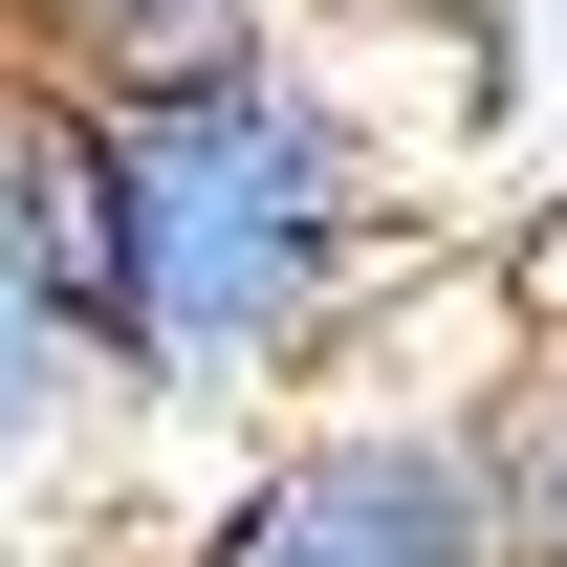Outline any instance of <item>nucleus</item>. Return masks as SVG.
<instances>
[{
    "label": "nucleus",
    "instance_id": "nucleus-1",
    "mask_svg": "<svg viewBox=\"0 0 567 567\" xmlns=\"http://www.w3.org/2000/svg\"><path fill=\"white\" fill-rule=\"evenodd\" d=\"M436 262L371 87L284 22L153 110H44V306L110 415H284L371 306Z\"/></svg>",
    "mask_w": 567,
    "mask_h": 567
},
{
    "label": "nucleus",
    "instance_id": "nucleus-2",
    "mask_svg": "<svg viewBox=\"0 0 567 567\" xmlns=\"http://www.w3.org/2000/svg\"><path fill=\"white\" fill-rule=\"evenodd\" d=\"M153 567H502L481 393H284V415H240Z\"/></svg>",
    "mask_w": 567,
    "mask_h": 567
},
{
    "label": "nucleus",
    "instance_id": "nucleus-3",
    "mask_svg": "<svg viewBox=\"0 0 567 567\" xmlns=\"http://www.w3.org/2000/svg\"><path fill=\"white\" fill-rule=\"evenodd\" d=\"M87 436H110V393H87L66 306H44V87H0V502L66 481Z\"/></svg>",
    "mask_w": 567,
    "mask_h": 567
},
{
    "label": "nucleus",
    "instance_id": "nucleus-4",
    "mask_svg": "<svg viewBox=\"0 0 567 567\" xmlns=\"http://www.w3.org/2000/svg\"><path fill=\"white\" fill-rule=\"evenodd\" d=\"M240 44H284V0H0V87H44V110H153Z\"/></svg>",
    "mask_w": 567,
    "mask_h": 567
},
{
    "label": "nucleus",
    "instance_id": "nucleus-5",
    "mask_svg": "<svg viewBox=\"0 0 567 567\" xmlns=\"http://www.w3.org/2000/svg\"><path fill=\"white\" fill-rule=\"evenodd\" d=\"M481 481H502V567H567V350L481 371Z\"/></svg>",
    "mask_w": 567,
    "mask_h": 567
},
{
    "label": "nucleus",
    "instance_id": "nucleus-6",
    "mask_svg": "<svg viewBox=\"0 0 567 567\" xmlns=\"http://www.w3.org/2000/svg\"><path fill=\"white\" fill-rule=\"evenodd\" d=\"M0 567H110V546H0Z\"/></svg>",
    "mask_w": 567,
    "mask_h": 567
},
{
    "label": "nucleus",
    "instance_id": "nucleus-7",
    "mask_svg": "<svg viewBox=\"0 0 567 567\" xmlns=\"http://www.w3.org/2000/svg\"><path fill=\"white\" fill-rule=\"evenodd\" d=\"M284 22H306V0H284Z\"/></svg>",
    "mask_w": 567,
    "mask_h": 567
}]
</instances>
